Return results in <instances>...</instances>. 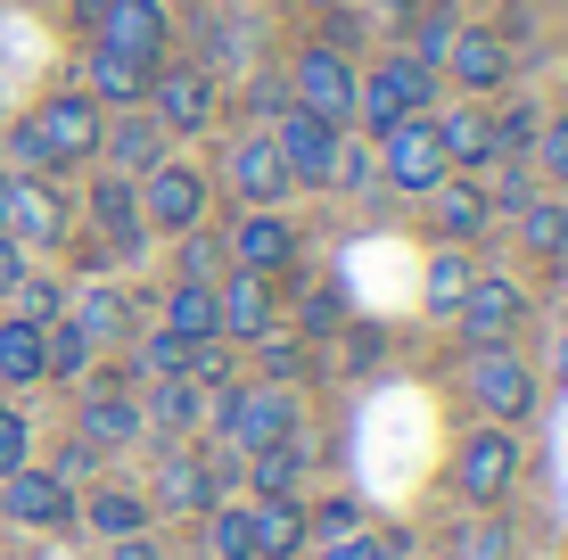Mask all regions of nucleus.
<instances>
[{
	"mask_svg": "<svg viewBox=\"0 0 568 560\" xmlns=\"http://www.w3.org/2000/svg\"><path fill=\"white\" fill-rule=\"evenodd\" d=\"M437 124V141H445V165H469V173H486L495 165V115L486 108H445V115H428Z\"/></svg>",
	"mask_w": 568,
	"mask_h": 560,
	"instance_id": "c85d7f7f",
	"label": "nucleus"
},
{
	"mask_svg": "<svg viewBox=\"0 0 568 560\" xmlns=\"http://www.w3.org/2000/svg\"><path fill=\"white\" fill-rule=\"evenodd\" d=\"M9 182H17V173H9V165H0V223H9Z\"/></svg>",
	"mask_w": 568,
	"mask_h": 560,
	"instance_id": "6e6d98bb",
	"label": "nucleus"
},
{
	"mask_svg": "<svg viewBox=\"0 0 568 560\" xmlns=\"http://www.w3.org/2000/svg\"><path fill=\"white\" fill-rule=\"evenodd\" d=\"M503 560H536V552H503Z\"/></svg>",
	"mask_w": 568,
	"mask_h": 560,
	"instance_id": "4d7b16f0",
	"label": "nucleus"
},
{
	"mask_svg": "<svg viewBox=\"0 0 568 560\" xmlns=\"http://www.w3.org/2000/svg\"><path fill=\"white\" fill-rule=\"evenodd\" d=\"M445 83L469 91V100H486V91L511 83V42H503L495 26H454V50H445Z\"/></svg>",
	"mask_w": 568,
	"mask_h": 560,
	"instance_id": "6ab92c4d",
	"label": "nucleus"
},
{
	"mask_svg": "<svg viewBox=\"0 0 568 560\" xmlns=\"http://www.w3.org/2000/svg\"><path fill=\"white\" fill-rule=\"evenodd\" d=\"M519 487V429H495V420H478V429L454 446V495L469 511H503Z\"/></svg>",
	"mask_w": 568,
	"mask_h": 560,
	"instance_id": "20e7f679",
	"label": "nucleus"
},
{
	"mask_svg": "<svg viewBox=\"0 0 568 560\" xmlns=\"http://www.w3.org/2000/svg\"><path fill=\"white\" fill-rule=\"evenodd\" d=\"M100 461H108L100 446H83V437H67V446H58V454L42 461V470H50V478H67V487H74V495H83V487H91V478H100Z\"/></svg>",
	"mask_w": 568,
	"mask_h": 560,
	"instance_id": "a18cd8bd",
	"label": "nucleus"
},
{
	"mask_svg": "<svg viewBox=\"0 0 568 560\" xmlns=\"http://www.w3.org/2000/svg\"><path fill=\"white\" fill-rule=\"evenodd\" d=\"M462 388H469V413H486L495 429L536 420V363H527L519 346H469L462 355Z\"/></svg>",
	"mask_w": 568,
	"mask_h": 560,
	"instance_id": "7ed1b4c3",
	"label": "nucleus"
},
{
	"mask_svg": "<svg viewBox=\"0 0 568 560\" xmlns=\"http://www.w3.org/2000/svg\"><path fill=\"white\" fill-rule=\"evenodd\" d=\"M91 231L115 247V256H141L149 247V223H141V182H124V173H91Z\"/></svg>",
	"mask_w": 568,
	"mask_h": 560,
	"instance_id": "4be33fe9",
	"label": "nucleus"
},
{
	"mask_svg": "<svg viewBox=\"0 0 568 560\" xmlns=\"http://www.w3.org/2000/svg\"><path fill=\"white\" fill-rule=\"evenodd\" d=\"M469 281H478L469 247H437V256H428V288H420V305H428L437 322H454V305L469 297Z\"/></svg>",
	"mask_w": 568,
	"mask_h": 560,
	"instance_id": "473e14b6",
	"label": "nucleus"
},
{
	"mask_svg": "<svg viewBox=\"0 0 568 560\" xmlns=\"http://www.w3.org/2000/svg\"><path fill=\"white\" fill-rule=\"evenodd\" d=\"M91 363H100V346L74 330L67 314H58L50 330H42V379H67V388H83V379H91Z\"/></svg>",
	"mask_w": 568,
	"mask_h": 560,
	"instance_id": "7c9ffc66",
	"label": "nucleus"
},
{
	"mask_svg": "<svg viewBox=\"0 0 568 560\" xmlns=\"http://www.w3.org/2000/svg\"><path fill=\"white\" fill-rule=\"evenodd\" d=\"M149 74H156V67H141V58H124V50H100V42H91L83 91L115 115V108H141V100H149Z\"/></svg>",
	"mask_w": 568,
	"mask_h": 560,
	"instance_id": "cd10ccee",
	"label": "nucleus"
},
{
	"mask_svg": "<svg viewBox=\"0 0 568 560\" xmlns=\"http://www.w3.org/2000/svg\"><path fill=\"white\" fill-rule=\"evenodd\" d=\"M214 330H223V346H256L264 330H281V288L264 273H223L214 281Z\"/></svg>",
	"mask_w": 568,
	"mask_h": 560,
	"instance_id": "f3484780",
	"label": "nucleus"
},
{
	"mask_svg": "<svg viewBox=\"0 0 568 560\" xmlns=\"http://www.w3.org/2000/svg\"><path fill=\"white\" fill-rule=\"evenodd\" d=\"M9 314H17V322H33V330H50V322L67 314V288L42 281V273H26V281L9 288Z\"/></svg>",
	"mask_w": 568,
	"mask_h": 560,
	"instance_id": "ea45409f",
	"label": "nucleus"
},
{
	"mask_svg": "<svg viewBox=\"0 0 568 560\" xmlns=\"http://www.w3.org/2000/svg\"><path fill=\"white\" fill-rule=\"evenodd\" d=\"M247 528H256V560H305V503L297 495H247Z\"/></svg>",
	"mask_w": 568,
	"mask_h": 560,
	"instance_id": "393cba45",
	"label": "nucleus"
},
{
	"mask_svg": "<svg viewBox=\"0 0 568 560\" xmlns=\"http://www.w3.org/2000/svg\"><path fill=\"white\" fill-rule=\"evenodd\" d=\"M346 363H355V371H371V363H379V330H355V338H346Z\"/></svg>",
	"mask_w": 568,
	"mask_h": 560,
	"instance_id": "864d4df0",
	"label": "nucleus"
},
{
	"mask_svg": "<svg viewBox=\"0 0 568 560\" xmlns=\"http://www.w3.org/2000/svg\"><path fill=\"white\" fill-rule=\"evenodd\" d=\"M355 58H346L338 42H305L297 67H288V108L322 115L329 132H355Z\"/></svg>",
	"mask_w": 568,
	"mask_h": 560,
	"instance_id": "39448f33",
	"label": "nucleus"
},
{
	"mask_svg": "<svg viewBox=\"0 0 568 560\" xmlns=\"http://www.w3.org/2000/svg\"><path fill=\"white\" fill-rule=\"evenodd\" d=\"M223 256H231V273H264V281H281L288 264H297V223H288L281 206H247V215L231 223Z\"/></svg>",
	"mask_w": 568,
	"mask_h": 560,
	"instance_id": "2eb2a0df",
	"label": "nucleus"
},
{
	"mask_svg": "<svg viewBox=\"0 0 568 560\" xmlns=\"http://www.w3.org/2000/svg\"><path fill=\"white\" fill-rule=\"evenodd\" d=\"M0 231H9L26 256H33V247H74V206H67L58 182L17 173V182H9V223H0Z\"/></svg>",
	"mask_w": 568,
	"mask_h": 560,
	"instance_id": "f8f14e48",
	"label": "nucleus"
},
{
	"mask_svg": "<svg viewBox=\"0 0 568 560\" xmlns=\"http://www.w3.org/2000/svg\"><path fill=\"white\" fill-rule=\"evenodd\" d=\"M26 273H33V256H26V247L9 240V231H0V305H9V288L26 281Z\"/></svg>",
	"mask_w": 568,
	"mask_h": 560,
	"instance_id": "8fccbe9b",
	"label": "nucleus"
},
{
	"mask_svg": "<svg viewBox=\"0 0 568 560\" xmlns=\"http://www.w3.org/2000/svg\"><path fill=\"white\" fill-rule=\"evenodd\" d=\"M141 108L165 124V141H199L214 115H223V83H214V67H156Z\"/></svg>",
	"mask_w": 568,
	"mask_h": 560,
	"instance_id": "423d86ee",
	"label": "nucleus"
},
{
	"mask_svg": "<svg viewBox=\"0 0 568 560\" xmlns=\"http://www.w3.org/2000/svg\"><path fill=\"white\" fill-rule=\"evenodd\" d=\"M272 149H281V165H288V182H297V190H338V149H346V132H329L322 115L272 108Z\"/></svg>",
	"mask_w": 568,
	"mask_h": 560,
	"instance_id": "1a4fd4ad",
	"label": "nucleus"
},
{
	"mask_svg": "<svg viewBox=\"0 0 568 560\" xmlns=\"http://www.w3.org/2000/svg\"><path fill=\"white\" fill-rule=\"evenodd\" d=\"M445 173H454V165H445V141H437V124H428V115H404V124L379 132V182H387V190L428 198Z\"/></svg>",
	"mask_w": 568,
	"mask_h": 560,
	"instance_id": "9d476101",
	"label": "nucleus"
},
{
	"mask_svg": "<svg viewBox=\"0 0 568 560\" xmlns=\"http://www.w3.org/2000/svg\"><path fill=\"white\" fill-rule=\"evenodd\" d=\"M346 528H363V503H346V495H338V503H322V511H305L313 544H322V536H346Z\"/></svg>",
	"mask_w": 568,
	"mask_h": 560,
	"instance_id": "de8ad7c7",
	"label": "nucleus"
},
{
	"mask_svg": "<svg viewBox=\"0 0 568 560\" xmlns=\"http://www.w3.org/2000/svg\"><path fill=\"white\" fill-rule=\"evenodd\" d=\"M486 182H462V173H445L437 190H428V223H437V240L445 247H469V240H486Z\"/></svg>",
	"mask_w": 568,
	"mask_h": 560,
	"instance_id": "b1692460",
	"label": "nucleus"
},
{
	"mask_svg": "<svg viewBox=\"0 0 568 560\" xmlns=\"http://www.w3.org/2000/svg\"><path fill=\"white\" fill-rule=\"evenodd\" d=\"M74 437L83 446H100V454H124V446H141V388H83L74 396Z\"/></svg>",
	"mask_w": 568,
	"mask_h": 560,
	"instance_id": "412c9836",
	"label": "nucleus"
},
{
	"mask_svg": "<svg viewBox=\"0 0 568 560\" xmlns=\"http://www.w3.org/2000/svg\"><path fill=\"white\" fill-rule=\"evenodd\" d=\"M100 124H108V108L91 100V91H50V100L33 108V132L50 141L58 173H74V165L100 157Z\"/></svg>",
	"mask_w": 568,
	"mask_h": 560,
	"instance_id": "4468645a",
	"label": "nucleus"
},
{
	"mask_svg": "<svg viewBox=\"0 0 568 560\" xmlns=\"http://www.w3.org/2000/svg\"><path fill=\"white\" fill-rule=\"evenodd\" d=\"M0 528H9V519H0Z\"/></svg>",
	"mask_w": 568,
	"mask_h": 560,
	"instance_id": "bf43d9fd",
	"label": "nucleus"
},
{
	"mask_svg": "<svg viewBox=\"0 0 568 560\" xmlns=\"http://www.w3.org/2000/svg\"><path fill=\"white\" fill-rule=\"evenodd\" d=\"M26 461H33V413L0 396V478H9V470H26Z\"/></svg>",
	"mask_w": 568,
	"mask_h": 560,
	"instance_id": "37998d69",
	"label": "nucleus"
},
{
	"mask_svg": "<svg viewBox=\"0 0 568 560\" xmlns=\"http://www.w3.org/2000/svg\"><path fill=\"white\" fill-rule=\"evenodd\" d=\"M74 519H83L100 544H115V536H141L156 511H149V495H141V487H124V478H115V487H91L83 503H74Z\"/></svg>",
	"mask_w": 568,
	"mask_h": 560,
	"instance_id": "bb28decb",
	"label": "nucleus"
},
{
	"mask_svg": "<svg viewBox=\"0 0 568 560\" xmlns=\"http://www.w3.org/2000/svg\"><path fill=\"white\" fill-rule=\"evenodd\" d=\"M199 560H256V528H247V503H214L199 519Z\"/></svg>",
	"mask_w": 568,
	"mask_h": 560,
	"instance_id": "2f4dec72",
	"label": "nucleus"
},
{
	"mask_svg": "<svg viewBox=\"0 0 568 560\" xmlns=\"http://www.w3.org/2000/svg\"><path fill=\"white\" fill-rule=\"evenodd\" d=\"M223 182L240 190V206H281L288 190V165H281V149H272V132H247V141H231V157H223Z\"/></svg>",
	"mask_w": 568,
	"mask_h": 560,
	"instance_id": "5701e85b",
	"label": "nucleus"
},
{
	"mask_svg": "<svg viewBox=\"0 0 568 560\" xmlns=\"http://www.w3.org/2000/svg\"><path fill=\"white\" fill-rule=\"evenodd\" d=\"M0 149H9V157H0L9 173H42V182H58V157H50V141H42V132H33V115H17Z\"/></svg>",
	"mask_w": 568,
	"mask_h": 560,
	"instance_id": "a19ab883",
	"label": "nucleus"
},
{
	"mask_svg": "<svg viewBox=\"0 0 568 560\" xmlns=\"http://www.w3.org/2000/svg\"><path fill=\"white\" fill-rule=\"evenodd\" d=\"M305 461H313V446H305V429H297L288 446H264V454H247V487H256V495H297Z\"/></svg>",
	"mask_w": 568,
	"mask_h": 560,
	"instance_id": "72a5a7b5",
	"label": "nucleus"
},
{
	"mask_svg": "<svg viewBox=\"0 0 568 560\" xmlns=\"http://www.w3.org/2000/svg\"><path fill=\"white\" fill-rule=\"evenodd\" d=\"M519 247H527L536 264H560V256H568V206H560V198H527V206H519Z\"/></svg>",
	"mask_w": 568,
	"mask_h": 560,
	"instance_id": "f704fd0d",
	"label": "nucleus"
},
{
	"mask_svg": "<svg viewBox=\"0 0 568 560\" xmlns=\"http://www.w3.org/2000/svg\"><path fill=\"white\" fill-rule=\"evenodd\" d=\"M206 429L223 446V461H247L264 446H288L305 429V404H297V388H272V379H231V388H214Z\"/></svg>",
	"mask_w": 568,
	"mask_h": 560,
	"instance_id": "f257e3e1",
	"label": "nucleus"
},
{
	"mask_svg": "<svg viewBox=\"0 0 568 560\" xmlns=\"http://www.w3.org/2000/svg\"><path fill=\"white\" fill-rule=\"evenodd\" d=\"M206 413H214V396L199 388V379H149L141 388V429L156 437V446H190V437L206 429Z\"/></svg>",
	"mask_w": 568,
	"mask_h": 560,
	"instance_id": "aec40b11",
	"label": "nucleus"
},
{
	"mask_svg": "<svg viewBox=\"0 0 568 560\" xmlns=\"http://www.w3.org/2000/svg\"><path fill=\"white\" fill-rule=\"evenodd\" d=\"M346 330V288H305V305H297V338L305 346H322V338H338Z\"/></svg>",
	"mask_w": 568,
	"mask_h": 560,
	"instance_id": "58836bf2",
	"label": "nucleus"
},
{
	"mask_svg": "<svg viewBox=\"0 0 568 560\" xmlns=\"http://www.w3.org/2000/svg\"><path fill=\"white\" fill-rule=\"evenodd\" d=\"M231 273V256H223V240L199 223V231H182V281H223Z\"/></svg>",
	"mask_w": 568,
	"mask_h": 560,
	"instance_id": "c03bdc74",
	"label": "nucleus"
},
{
	"mask_svg": "<svg viewBox=\"0 0 568 560\" xmlns=\"http://www.w3.org/2000/svg\"><path fill=\"white\" fill-rule=\"evenodd\" d=\"M428 9H445V0H428Z\"/></svg>",
	"mask_w": 568,
	"mask_h": 560,
	"instance_id": "13d9d810",
	"label": "nucleus"
},
{
	"mask_svg": "<svg viewBox=\"0 0 568 560\" xmlns=\"http://www.w3.org/2000/svg\"><path fill=\"white\" fill-rule=\"evenodd\" d=\"M445 50H454V26H445V17H420V33H413V50H404V58H420V67H445Z\"/></svg>",
	"mask_w": 568,
	"mask_h": 560,
	"instance_id": "09e8293b",
	"label": "nucleus"
},
{
	"mask_svg": "<svg viewBox=\"0 0 568 560\" xmlns=\"http://www.w3.org/2000/svg\"><path fill=\"white\" fill-rule=\"evenodd\" d=\"M67 322H74V330H83L91 346H124L132 330H141V322H132V297H124L115 281L74 288V297H67Z\"/></svg>",
	"mask_w": 568,
	"mask_h": 560,
	"instance_id": "a878e982",
	"label": "nucleus"
},
{
	"mask_svg": "<svg viewBox=\"0 0 568 560\" xmlns=\"http://www.w3.org/2000/svg\"><path fill=\"white\" fill-rule=\"evenodd\" d=\"M413 552V536H387V528H346V536H322V544H305V560H396Z\"/></svg>",
	"mask_w": 568,
	"mask_h": 560,
	"instance_id": "4c0bfd02",
	"label": "nucleus"
},
{
	"mask_svg": "<svg viewBox=\"0 0 568 560\" xmlns=\"http://www.w3.org/2000/svg\"><path fill=\"white\" fill-rule=\"evenodd\" d=\"M454 322H462L469 346H511L519 322H527V288L511 273H478V281H469V297L454 305Z\"/></svg>",
	"mask_w": 568,
	"mask_h": 560,
	"instance_id": "dca6fc26",
	"label": "nucleus"
},
{
	"mask_svg": "<svg viewBox=\"0 0 568 560\" xmlns=\"http://www.w3.org/2000/svg\"><path fill=\"white\" fill-rule=\"evenodd\" d=\"M552 388H568V314H560V330H552Z\"/></svg>",
	"mask_w": 568,
	"mask_h": 560,
	"instance_id": "5fc2aeb1",
	"label": "nucleus"
},
{
	"mask_svg": "<svg viewBox=\"0 0 568 560\" xmlns=\"http://www.w3.org/2000/svg\"><path fill=\"white\" fill-rule=\"evenodd\" d=\"M74 503H83V495H74L67 478H50L42 461H26V470L0 478V519H9V528L58 536V528H74Z\"/></svg>",
	"mask_w": 568,
	"mask_h": 560,
	"instance_id": "ddd939ff",
	"label": "nucleus"
},
{
	"mask_svg": "<svg viewBox=\"0 0 568 560\" xmlns=\"http://www.w3.org/2000/svg\"><path fill=\"white\" fill-rule=\"evenodd\" d=\"M0 388H42V330L33 322H0Z\"/></svg>",
	"mask_w": 568,
	"mask_h": 560,
	"instance_id": "c9c22d12",
	"label": "nucleus"
},
{
	"mask_svg": "<svg viewBox=\"0 0 568 560\" xmlns=\"http://www.w3.org/2000/svg\"><path fill=\"white\" fill-rule=\"evenodd\" d=\"M206 165H190V157H165L156 173H141V223L149 231H165V240H182V231H199L206 223Z\"/></svg>",
	"mask_w": 568,
	"mask_h": 560,
	"instance_id": "9b49d317",
	"label": "nucleus"
},
{
	"mask_svg": "<svg viewBox=\"0 0 568 560\" xmlns=\"http://www.w3.org/2000/svg\"><path fill=\"white\" fill-rule=\"evenodd\" d=\"M536 124H544L536 108H503L495 115V157H527V149H536Z\"/></svg>",
	"mask_w": 568,
	"mask_h": 560,
	"instance_id": "49530a36",
	"label": "nucleus"
},
{
	"mask_svg": "<svg viewBox=\"0 0 568 560\" xmlns=\"http://www.w3.org/2000/svg\"><path fill=\"white\" fill-rule=\"evenodd\" d=\"M165 157H173L165 124H156L149 108H115L108 124H100V157H91V165H108V173H124V182H141V173H156Z\"/></svg>",
	"mask_w": 568,
	"mask_h": 560,
	"instance_id": "a211bd4d",
	"label": "nucleus"
},
{
	"mask_svg": "<svg viewBox=\"0 0 568 560\" xmlns=\"http://www.w3.org/2000/svg\"><path fill=\"white\" fill-rule=\"evenodd\" d=\"M527 173H544L552 190H568V115H544L536 149H527Z\"/></svg>",
	"mask_w": 568,
	"mask_h": 560,
	"instance_id": "79ce46f5",
	"label": "nucleus"
},
{
	"mask_svg": "<svg viewBox=\"0 0 568 560\" xmlns=\"http://www.w3.org/2000/svg\"><path fill=\"white\" fill-rule=\"evenodd\" d=\"M83 26L100 50H124L141 67H165V42H173V17L165 0H83Z\"/></svg>",
	"mask_w": 568,
	"mask_h": 560,
	"instance_id": "6e6552de",
	"label": "nucleus"
},
{
	"mask_svg": "<svg viewBox=\"0 0 568 560\" xmlns=\"http://www.w3.org/2000/svg\"><path fill=\"white\" fill-rule=\"evenodd\" d=\"M156 322H165L173 338H190V346H214L223 330H214V281H173L165 297H156Z\"/></svg>",
	"mask_w": 568,
	"mask_h": 560,
	"instance_id": "c756f323",
	"label": "nucleus"
},
{
	"mask_svg": "<svg viewBox=\"0 0 568 560\" xmlns=\"http://www.w3.org/2000/svg\"><path fill=\"white\" fill-rule=\"evenodd\" d=\"M437 91H445V74L396 50V58H379V67L355 74V124L379 141V132L404 124V115H428V108H437Z\"/></svg>",
	"mask_w": 568,
	"mask_h": 560,
	"instance_id": "f03ea898",
	"label": "nucleus"
},
{
	"mask_svg": "<svg viewBox=\"0 0 568 560\" xmlns=\"http://www.w3.org/2000/svg\"><path fill=\"white\" fill-rule=\"evenodd\" d=\"M141 495H149V511H165V519H206L223 503V470H214L206 446H165L156 454V478Z\"/></svg>",
	"mask_w": 568,
	"mask_h": 560,
	"instance_id": "0eeeda50",
	"label": "nucleus"
},
{
	"mask_svg": "<svg viewBox=\"0 0 568 560\" xmlns=\"http://www.w3.org/2000/svg\"><path fill=\"white\" fill-rule=\"evenodd\" d=\"M247 355H256V379H272V388H297V379L313 371V346L297 330H264Z\"/></svg>",
	"mask_w": 568,
	"mask_h": 560,
	"instance_id": "e433bc0d",
	"label": "nucleus"
},
{
	"mask_svg": "<svg viewBox=\"0 0 568 560\" xmlns=\"http://www.w3.org/2000/svg\"><path fill=\"white\" fill-rule=\"evenodd\" d=\"M503 552H511V536H503V528H478V536H469V552H462V560H503Z\"/></svg>",
	"mask_w": 568,
	"mask_h": 560,
	"instance_id": "603ef678",
	"label": "nucleus"
},
{
	"mask_svg": "<svg viewBox=\"0 0 568 560\" xmlns=\"http://www.w3.org/2000/svg\"><path fill=\"white\" fill-rule=\"evenodd\" d=\"M108 560H165V544H156V536L141 528V536H115V544H108Z\"/></svg>",
	"mask_w": 568,
	"mask_h": 560,
	"instance_id": "3c124183",
	"label": "nucleus"
}]
</instances>
